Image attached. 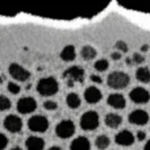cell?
Instances as JSON below:
<instances>
[{"label": "cell", "mask_w": 150, "mask_h": 150, "mask_svg": "<svg viewBox=\"0 0 150 150\" xmlns=\"http://www.w3.org/2000/svg\"><path fill=\"white\" fill-rule=\"evenodd\" d=\"M58 88H59V84H58L57 79L53 76L42 78V79H40L38 83H37V92L42 96L55 95V93L58 92Z\"/></svg>", "instance_id": "cell-1"}, {"label": "cell", "mask_w": 150, "mask_h": 150, "mask_svg": "<svg viewBox=\"0 0 150 150\" xmlns=\"http://www.w3.org/2000/svg\"><path fill=\"white\" fill-rule=\"evenodd\" d=\"M130 79L129 75L124 71H113L108 75L107 78V84L108 87L113 88V90H122L129 84Z\"/></svg>", "instance_id": "cell-2"}, {"label": "cell", "mask_w": 150, "mask_h": 150, "mask_svg": "<svg viewBox=\"0 0 150 150\" xmlns=\"http://www.w3.org/2000/svg\"><path fill=\"white\" fill-rule=\"evenodd\" d=\"M99 122H100V119H99V115L95 111H88L83 113L80 117V128L83 130L96 129L99 127Z\"/></svg>", "instance_id": "cell-3"}, {"label": "cell", "mask_w": 150, "mask_h": 150, "mask_svg": "<svg viewBox=\"0 0 150 150\" xmlns=\"http://www.w3.org/2000/svg\"><path fill=\"white\" fill-rule=\"evenodd\" d=\"M63 78L67 80V84L73 87L74 83H83L84 82V70L79 66H73L69 67L63 73Z\"/></svg>", "instance_id": "cell-4"}, {"label": "cell", "mask_w": 150, "mask_h": 150, "mask_svg": "<svg viewBox=\"0 0 150 150\" xmlns=\"http://www.w3.org/2000/svg\"><path fill=\"white\" fill-rule=\"evenodd\" d=\"M28 128L32 130V132L36 133H44L49 128V120L45 116H41V115H36V116L30 117L28 121Z\"/></svg>", "instance_id": "cell-5"}, {"label": "cell", "mask_w": 150, "mask_h": 150, "mask_svg": "<svg viewBox=\"0 0 150 150\" xmlns=\"http://www.w3.org/2000/svg\"><path fill=\"white\" fill-rule=\"evenodd\" d=\"M75 133V124L71 120H62L55 127V134L59 138H70Z\"/></svg>", "instance_id": "cell-6"}, {"label": "cell", "mask_w": 150, "mask_h": 150, "mask_svg": "<svg viewBox=\"0 0 150 150\" xmlns=\"http://www.w3.org/2000/svg\"><path fill=\"white\" fill-rule=\"evenodd\" d=\"M129 98L136 104H146L150 100V92L144 87H134L129 92Z\"/></svg>", "instance_id": "cell-7"}, {"label": "cell", "mask_w": 150, "mask_h": 150, "mask_svg": "<svg viewBox=\"0 0 150 150\" xmlns=\"http://www.w3.org/2000/svg\"><path fill=\"white\" fill-rule=\"evenodd\" d=\"M4 128L11 133H17L23 129V120L16 115H8L4 119Z\"/></svg>", "instance_id": "cell-8"}, {"label": "cell", "mask_w": 150, "mask_h": 150, "mask_svg": "<svg viewBox=\"0 0 150 150\" xmlns=\"http://www.w3.org/2000/svg\"><path fill=\"white\" fill-rule=\"evenodd\" d=\"M37 108V101L33 98L24 96L17 101V111L23 115H28Z\"/></svg>", "instance_id": "cell-9"}, {"label": "cell", "mask_w": 150, "mask_h": 150, "mask_svg": "<svg viewBox=\"0 0 150 150\" xmlns=\"http://www.w3.org/2000/svg\"><path fill=\"white\" fill-rule=\"evenodd\" d=\"M9 74L13 79L18 80V82H25L30 78V73L26 69H24L23 66L17 65V63H12L9 66Z\"/></svg>", "instance_id": "cell-10"}, {"label": "cell", "mask_w": 150, "mask_h": 150, "mask_svg": "<svg viewBox=\"0 0 150 150\" xmlns=\"http://www.w3.org/2000/svg\"><path fill=\"white\" fill-rule=\"evenodd\" d=\"M128 120L133 125H146L149 121V113L144 109H134L129 113Z\"/></svg>", "instance_id": "cell-11"}, {"label": "cell", "mask_w": 150, "mask_h": 150, "mask_svg": "<svg viewBox=\"0 0 150 150\" xmlns=\"http://www.w3.org/2000/svg\"><path fill=\"white\" fill-rule=\"evenodd\" d=\"M115 141H116L117 145L121 146H130L134 144V134L129 130H121L116 134L115 137Z\"/></svg>", "instance_id": "cell-12"}, {"label": "cell", "mask_w": 150, "mask_h": 150, "mask_svg": "<svg viewBox=\"0 0 150 150\" xmlns=\"http://www.w3.org/2000/svg\"><path fill=\"white\" fill-rule=\"evenodd\" d=\"M101 91L96 87H88L84 91V99L88 104H96L101 100Z\"/></svg>", "instance_id": "cell-13"}, {"label": "cell", "mask_w": 150, "mask_h": 150, "mask_svg": "<svg viewBox=\"0 0 150 150\" xmlns=\"http://www.w3.org/2000/svg\"><path fill=\"white\" fill-rule=\"evenodd\" d=\"M107 103L112 108H116V109H122L127 105V100H125V98L121 93H111L108 96V99H107Z\"/></svg>", "instance_id": "cell-14"}, {"label": "cell", "mask_w": 150, "mask_h": 150, "mask_svg": "<svg viewBox=\"0 0 150 150\" xmlns=\"http://www.w3.org/2000/svg\"><path fill=\"white\" fill-rule=\"evenodd\" d=\"M25 146H26V150H44V148H45V141L42 140L41 137L32 136V137L26 138Z\"/></svg>", "instance_id": "cell-15"}, {"label": "cell", "mask_w": 150, "mask_h": 150, "mask_svg": "<svg viewBox=\"0 0 150 150\" xmlns=\"http://www.w3.org/2000/svg\"><path fill=\"white\" fill-rule=\"evenodd\" d=\"M91 144L88 141L87 137H83V136H79L71 142L70 145V150H90Z\"/></svg>", "instance_id": "cell-16"}, {"label": "cell", "mask_w": 150, "mask_h": 150, "mask_svg": "<svg viewBox=\"0 0 150 150\" xmlns=\"http://www.w3.org/2000/svg\"><path fill=\"white\" fill-rule=\"evenodd\" d=\"M104 121H105V125L109 128H112V129H116V128H119L120 125H121L122 122V117L120 116V115L117 113H108L105 116V119H104Z\"/></svg>", "instance_id": "cell-17"}, {"label": "cell", "mask_w": 150, "mask_h": 150, "mask_svg": "<svg viewBox=\"0 0 150 150\" xmlns=\"http://www.w3.org/2000/svg\"><path fill=\"white\" fill-rule=\"evenodd\" d=\"M75 57H76V52H75V47L73 45L65 46L62 49V52H61V58H62L65 62H71V61L75 59Z\"/></svg>", "instance_id": "cell-18"}, {"label": "cell", "mask_w": 150, "mask_h": 150, "mask_svg": "<svg viewBox=\"0 0 150 150\" xmlns=\"http://www.w3.org/2000/svg\"><path fill=\"white\" fill-rule=\"evenodd\" d=\"M66 103L70 107L71 109H76L80 107V98L78 93L75 92H70L67 96H66Z\"/></svg>", "instance_id": "cell-19"}, {"label": "cell", "mask_w": 150, "mask_h": 150, "mask_svg": "<svg viewBox=\"0 0 150 150\" xmlns=\"http://www.w3.org/2000/svg\"><path fill=\"white\" fill-rule=\"evenodd\" d=\"M136 78L137 80L142 83H149L150 82V70L148 67H138L136 71Z\"/></svg>", "instance_id": "cell-20"}, {"label": "cell", "mask_w": 150, "mask_h": 150, "mask_svg": "<svg viewBox=\"0 0 150 150\" xmlns=\"http://www.w3.org/2000/svg\"><path fill=\"white\" fill-rule=\"evenodd\" d=\"M80 54H82V58L84 61H91L96 57V50L92 46H90V45H86V46L82 47Z\"/></svg>", "instance_id": "cell-21"}, {"label": "cell", "mask_w": 150, "mask_h": 150, "mask_svg": "<svg viewBox=\"0 0 150 150\" xmlns=\"http://www.w3.org/2000/svg\"><path fill=\"white\" fill-rule=\"evenodd\" d=\"M109 144H111V140H109V137H108V136H105V134L98 136V138H96V141H95L96 148L100 149V150L107 149L109 146Z\"/></svg>", "instance_id": "cell-22"}, {"label": "cell", "mask_w": 150, "mask_h": 150, "mask_svg": "<svg viewBox=\"0 0 150 150\" xmlns=\"http://www.w3.org/2000/svg\"><path fill=\"white\" fill-rule=\"evenodd\" d=\"M93 67H95L96 71H100V73H103V71H105L109 67V63L107 59H99L95 62V65H93Z\"/></svg>", "instance_id": "cell-23"}, {"label": "cell", "mask_w": 150, "mask_h": 150, "mask_svg": "<svg viewBox=\"0 0 150 150\" xmlns=\"http://www.w3.org/2000/svg\"><path fill=\"white\" fill-rule=\"evenodd\" d=\"M11 100L4 95H0V111H7L11 108Z\"/></svg>", "instance_id": "cell-24"}, {"label": "cell", "mask_w": 150, "mask_h": 150, "mask_svg": "<svg viewBox=\"0 0 150 150\" xmlns=\"http://www.w3.org/2000/svg\"><path fill=\"white\" fill-rule=\"evenodd\" d=\"M44 107H45V109H47V111H55V109L58 108V104L53 100H46L44 103Z\"/></svg>", "instance_id": "cell-25"}, {"label": "cell", "mask_w": 150, "mask_h": 150, "mask_svg": "<svg viewBox=\"0 0 150 150\" xmlns=\"http://www.w3.org/2000/svg\"><path fill=\"white\" fill-rule=\"evenodd\" d=\"M20 86L18 84H16V83H13V82H11V83H8V91H9L11 93H13V95H16V93H18L20 92Z\"/></svg>", "instance_id": "cell-26"}, {"label": "cell", "mask_w": 150, "mask_h": 150, "mask_svg": "<svg viewBox=\"0 0 150 150\" xmlns=\"http://www.w3.org/2000/svg\"><path fill=\"white\" fill-rule=\"evenodd\" d=\"M132 61H133V63H136V65H140V63H142L144 61H145V57H142V55L138 54V53H134L132 57Z\"/></svg>", "instance_id": "cell-27"}, {"label": "cell", "mask_w": 150, "mask_h": 150, "mask_svg": "<svg viewBox=\"0 0 150 150\" xmlns=\"http://www.w3.org/2000/svg\"><path fill=\"white\" fill-rule=\"evenodd\" d=\"M8 146V138L5 137V134L0 133V150H4Z\"/></svg>", "instance_id": "cell-28"}, {"label": "cell", "mask_w": 150, "mask_h": 150, "mask_svg": "<svg viewBox=\"0 0 150 150\" xmlns=\"http://www.w3.org/2000/svg\"><path fill=\"white\" fill-rule=\"evenodd\" d=\"M116 47L120 50V52H122V53H127L128 52V45L125 44L124 41H117L116 42Z\"/></svg>", "instance_id": "cell-29"}, {"label": "cell", "mask_w": 150, "mask_h": 150, "mask_svg": "<svg viewBox=\"0 0 150 150\" xmlns=\"http://www.w3.org/2000/svg\"><path fill=\"white\" fill-rule=\"evenodd\" d=\"M136 138H137L138 141H144L146 138V133L144 132V130H138L137 134H136Z\"/></svg>", "instance_id": "cell-30"}, {"label": "cell", "mask_w": 150, "mask_h": 150, "mask_svg": "<svg viewBox=\"0 0 150 150\" xmlns=\"http://www.w3.org/2000/svg\"><path fill=\"white\" fill-rule=\"evenodd\" d=\"M90 78H91V80H92V82H95V83H101V82H103V79H101L99 75H91Z\"/></svg>", "instance_id": "cell-31"}, {"label": "cell", "mask_w": 150, "mask_h": 150, "mask_svg": "<svg viewBox=\"0 0 150 150\" xmlns=\"http://www.w3.org/2000/svg\"><path fill=\"white\" fill-rule=\"evenodd\" d=\"M111 57H112V59H115V61H119L120 58H121V55H120V53H112V54H111Z\"/></svg>", "instance_id": "cell-32"}, {"label": "cell", "mask_w": 150, "mask_h": 150, "mask_svg": "<svg viewBox=\"0 0 150 150\" xmlns=\"http://www.w3.org/2000/svg\"><path fill=\"white\" fill-rule=\"evenodd\" d=\"M144 150H150V140L145 144V148H144Z\"/></svg>", "instance_id": "cell-33"}, {"label": "cell", "mask_w": 150, "mask_h": 150, "mask_svg": "<svg viewBox=\"0 0 150 150\" xmlns=\"http://www.w3.org/2000/svg\"><path fill=\"white\" fill-rule=\"evenodd\" d=\"M49 150H62V149L58 148V146H52V148H50Z\"/></svg>", "instance_id": "cell-34"}, {"label": "cell", "mask_w": 150, "mask_h": 150, "mask_svg": "<svg viewBox=\"0 0 150 150\" xmlns=\"http://www.w3.org/2000/svg\"><path fill=\"white\" fill-rule=\"evenodd\" d=\"M141 49H142V52H146V50H148L149 47H148V45H144V46L141 47Z\"/></svg>", "instance_id": "cell-35"}, {"label": "cell", "mask_w": 150, "mask_h": 150, "mask_svg": "<svg viewBox=\"0 0 150 150\" xmlns=\"http://www.w3.org/2000/svg\"><path fill=\"white\" fill-rule=\"evenodd\" d=\"M11 150H23V149H21V148H18V146H15V148H12Z\"/></svg>", "instance_id": "cell-36"}, {"label": "cell", "mask_w": 150, "mask_h": 150, "mask_svg": "<svg viewBox=\"0 0 150 150\" xmlns=\"http://www.w3.org/2000/svg\"><path fill=\"white\" fill-rule=\"evenodd\" d=\"M1 82H3V78H1V76H0V83H1Z\"/></svg>", "instance_id": "cell-37"}]
</instances>
